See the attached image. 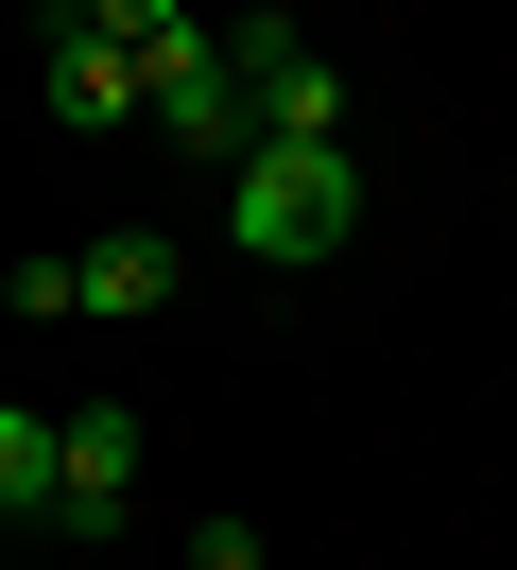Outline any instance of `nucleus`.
I'll use <instances>...</instances> for the list:
<instances>
[{"instance_id": "nucleus-8", "label": "nucleus", "mask_w": 517, "mask_h": 570, "mask_svg": "<svg viewBox=\"0 0 517 570\" xmlns=\"http://www.w3.org/2000/svg\"><path fill=\"white\" fill-rule=\"evenodd\" d=\"M190 570H276V553H259V519H190Z\"/></svg>"}, {"instance_id": "nucleus-5", "label": "nucleus", "mask_w": 517, "mask_h": 570, "mask_svg": "<svg viewBox=\"0 0 517 570\" xmlns=\"http://www.w3.org/2000/svg\"><path fill=\"white\" fill-rule=\"evenodd\" d=\"M87 312H172V225H103L87 243Z\"/></svg>"}, {"instance_id": "nucleus-4", "label": "nucleus", "mask_w": 517, "mask_h": 570, "mask_svg": "<svg viewBox=\"0 0 517 570\" xmlns=\"http://www.w3.org/2000/svg\"><path fill=\"white\" fill-rule=\"evenodd\" d=\"M138 450H156V415L87 397V415H69V484H52V535H121V519H138Z\"/></svg>"}, {"instance_id": "nucleus-6", "label": "nucleus", "mask_w": 517, "mask_h": 570, "mask_svg": "<svg viewBox=\"0 0 517 570\" xmlns=\"http://www.w3.org/2000/svg\"><path fill=\"white\" fill-rule=\"evenodd\" d=\"M69 484V415H0V519H52Z\"/></svg>"}, {"instance_id": "nucleus-3", "label": "nucleus", "mask_w": 517, "mask_h": 570, "mask_svg": "<svg viewBox=\"0 0 517 570\" xmlns=\"http://www.w3.org/2000/svg\"><path fill=\"white\" fill-rule=\"evenodd\" d=\"M225 70H241V105H259V139H345V70L294 18H225Z\"/></svg>"}, {"instance_id": "nucleus-2", "label": "nucleus", "mask_w": 517, "mask_h": 570, "mask_svg": "<svg viewBox=\"0 0 517 570\" xmlns=\"http://www.w3.org/2000/svg\"><path fill=\"white\" fill-rule=\"evenodd\" d=\"M34 105H52L69 139H121V121H156V70H138L121 36H87V18L52 0V18H34Z\"/></svg>"}, {"instance_id": "nucleus-7", "label": "nucleus", "mask_w": 517, "mask_h": 570, "mask_svg": "<svg viewBox=\"0 0 517 570\" xmlns=\"http://www.w3.org/2000/svg\"><path fill=\"white\" fill-rule=\"evenodd\" d=\"M69 18H87V36H121V52H138V70H156V52H190V36H207L190 0H69Z\"/></svg>"}, {"instance_id": "nucleus-1", "label": "nucleus", "mask_w": 517, "mask_h": 570, "mask_svg": "<svg viewBox=\"0 0 517 570\" xmlns=\"http://www.w3.org/2000/svg\"><path fill=\"white\" fill-rule=\"evenodd\" d=\"M225 243L259 259V277H328V259L362 243V156L345 139H259L225 174Z\"/></svg>"}]
</instances>
